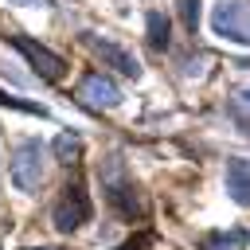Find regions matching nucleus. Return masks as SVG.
Returning <instances> with one entry per match:
<instances>
[{"mask_svg":"<svg viewBox=\"0 0 250 250\" xmlns=\"http://www.w3.org/2000/svg\"><path fill=\"white\" fill-rule=\"evenodd\" d=\"M8 172H12V184L20 191H39V184H43V145L35 137L20 141L16 152H12V168Z\"/></svg>","mask_w":250,"mask_h":250,"instance_id":"7ed1b4c3","label":"nucleus"},{"mask_svg":"<svg viewBox=\"0 0 250 250\" xmlns=\"http://www.w3.org/2000/svg\"><path fill=\"white\" fill-rule=\"evenodd\" d=\"M90 195H86V188H82V180H70L66 188H62V195L55 199V211H51V223H55V230H62V234H70V230H78L86 219H90Z\"/></svg>","mask_w":250,"mask_h":250,"instance_id":"f03ea898","label":"nucleus"},{"mask_svg":"<svg viewBox=\"0 0 250 250\" xmlns=\"http://www.w3.org/2000/svg\"><path fill=\"white\" fill-rule=\"evenodd\" d=\"M250 168H246V160L242 156H234V160H227V191H230V199L238 203V207H246V199H250Z\"/></svg>","mask_w":250,"mask_h":250,"instance_id":"6e6552de","label":"nucleus"},{"mask_svg":"<svg viewBox=\"0 0 250 250\" xmlns=\"http://www.w3.org/2000/svg\"><path fill=\"white\" fill-rule=\"evenodd\" d=\"M180 16H184V27L195 31L199 27V0H180Z\"/></svg>","mask_w":250,"mask_h":250,"instance_id":"ddd939ff","label":"nucleus"},{"mask_svg":"<svg viewBox=\"0 0 250 250\" xmlns=\"http://www.w3.org/2000/svg\"><path fill=\"white\" fill-rule=\"evenodd\" d=\"M117 250H148V234H141V238H133V242L117 246Z\"/></svg>","mask_w":250,"mask_h":250,"instance_id":"2eb2a0df","label":"nucleus"},{"mask_svg":"<svg viewBox=\"0 0 250 250\" xmlns=\"http://www.w3.org/2000/svg\"><path fill=\"white\" fill-rule=\"evenodd\" d=\"M211 27H215L219 39H230V43L246 47V39H250V27H246V4H242V0H223V4H215V12H211Z\"/></svg>","mask_w":250,"mask_h":250,"instance_id":"20e7f679","label":"nucleus"},{"mask_svg":"<svg viewBox=\"0 0 250 250\" xmlns=\"http://www.w3.org/2000/svg\"><path fill=\"white\" fill-rule=\"evenodd\" d=\"M203 250H246V230H242V227H234L230 234L219 230V234L203 238Z\"/></svg>","mask_w":250,"mask_h":250,"instance_id":"9d476101","label":"nucleus"},{"mask_svg":"<svg viewBox=\"0 0 250 250\" xmlns=\"http://www.w3.org/2000/svg\"><path fill=\"white\" fill-rule=\"evenodd\" d=\"M12 4H20V8H51L55 0H12Z\"/></svg>","mask_w":250,"mask_h":250,"instance_id":"dca6fc26","label":"nucleus"},{"mask_svg":"<svg viewBox=\"0 0 250 250\" xmlns=\"http://www.w3.org/2000/svg\"><path fill=\"white\" fill-rule=\"evenodd\" d=\"M172 35H168V20L160 12H148V47L152 51H168Z\"/></svg>","mask_w":250,"mask_h":250,"instance_id":"9b49d317","label":"nucleus"},{"mask_svg":"<svg viewBox=\"0 0 250 250\" xmlns=\"http://www.w3.org/2000/svg\"><path fill=\"white\" fill-rule=\"evenodd\" d=\"M98 180H102L105 203H109L125 223L145 219V195L137 191V184H133V176L125 172V160H121V156H105V160L98 164Z\"/></svg>","mask_w":250,"mask_h":250,"instance_id":"f257e3e1","label":"nucleus"},{"mask_svg":"<svg viewBox=\"0 0 250 250\" xmlns=\"http://www.w3.org/2000/svg\"><path fill=\"white\" fill-rule=\"evenodd\" d=\"M234 129H238V133H246V90H238V94H234Z\"/></svg>","mask_w":250,"mask_h":250,"instance_id":"4468645a","label":"nucleus"},{"mask_svg":"<svg viewBox=\"0 0 250 250\" xmlns=\"http://www.w3.org/2000/svg\"><path fill=\"white\" fill-rule=\"evenodd\" d=\"M4 39L27 55V62L35 66V74H39V78H47V82H59V78L66 74V62H62L55 51H47L43 43H35V39H27V35H16V31H8Z\"/></svg>","mask_w":250,"mask_h":250,"instance_id":"39448f33","label":"nucleus"},{"mask_svg":"<svg viewBox=\"0 0 250 250\" xmlns=\"http://www.w3.org/2000/svg\"><path fill=\"white\" fill-rule=\"evenodd\" d=\"M51 152H55V160H59V164H74V160H78V152H82L78 133H59V137H55V145H51Z\"/></svg>","mask_w":250,"mask_h":250,"instance_id":"1a4fd4ad","label":"nucleus"},{"mask_svg":"<svg viewBox=\"0 0 250 250\" xmlns=\"http://www.w3.org/2000/svg\"><path fill=\"white\" fill-rule=\"evenodd\" d=\"M74 94H78V102L90 105V109H113V105H121L117 82H113L109 74H102V70H86Z\"/></svg>","mask_w":250,"mask_h":250,"instance_id":"423d86ee","label":"nucleus"},{"mask_svg":"<svg viewBox=\"0 0 250 250\" xmlns=\"http://www.w3.org/2000/svg\"><path fill=\"white\" fill-rule=\"evenodd\" d=\"M0 105H12V109H23V113H39V117L47 113V109H43L39 102H23V98H12V94H0Z\"/></svg>","mask_w":250,"mask_h":250,"instance_id":"f8f14e48","label":"nucleus"},{"mask_svg":"<svg viewBox=\"0 0 250 250\" xmlns=\"http://www.w3.org/2000/svg\"><path fill=\"white\" fill-rule=\"evenodd\" d=\"M86 47H90L105 66H113L117 74H129V78L141 74V62H137L133 51H125V47H117V43H109V39H98V35H86Z\"/></svg>","mask_w":250,"mask_h":250,"instance_id":"0eeeda50","label":"nucleus"}]
</instances>
